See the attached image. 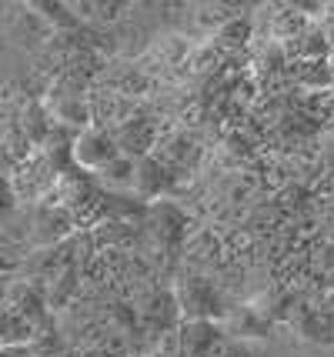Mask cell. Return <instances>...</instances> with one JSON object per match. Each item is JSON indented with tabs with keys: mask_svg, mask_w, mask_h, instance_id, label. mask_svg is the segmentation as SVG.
I'll return each mask as SVG.
<instances>
[{
	"mask_svg": "<svg viewBox=\"0 0 334 357\" xmlns=\"http://www.w3.org/2000/svg\"><path fill=\"white\" fill-rule=\"evenodd\" d=\"M104 184H114V187H134V181H137V160H130V157H117L114 164H107L104 171L97 174Z\"/></svg>",
	"mask_w": 334,
	"mask_h": 357,
	"instance_id": "ba28073f",
	"label": "cell"
},
{
	"mask_svg": "<svg viewBox=\"0 0 334 357\" xmlns=\"http://www.w3.org/2000/svg\"><path fill=\"white\" fill-rule=\"evenodd\" d=\"M177 304L181 307H188V321H218L224 314L221 307V297L211 291V284L204 278H191L184 284V291L177 294Z\"/></svg>",
	"mask_w": 334,
	"mask_h": 357,
	"instance_id": "8992f818",
	"label": "cell"
},
{
	"mask_svg": "<svg viewBox=\"0 0 334 357\" xmlns=\"http://www.w3.org/2000/svg\"><path fill=\"white\" fill-rule=\"evenodd\" d=\"M0 357H37L31 344H14V347H0Z\"/></svg>",
	"mask_w": 334,
	"mask_h": 357,
	"instance_id": "8fae6325",
	"label": "cell"
},
{
	"mask_svg": "<svg viewBox=\"0 0 334 357\" xmlns=\"http://www.w3.org/2000/svg\"><path fill=\"white\" fill-rule=\"evenodd\" d=\"M114 140L121 147V154L130 160H144L151 157V147L158 140V127L151 124L147 117H128L124 124L114 127Z\"/></svg>",
	"mask_w": 334,
	"mask_h": 357,
	"instance_id": "5b68a950",
	"label": "cell"
},
{
	"mask_svg": "<svg viewBox=\"0 0 334 357\" xmlns=\"http://www.w3.org/2000/svg\"><path fill=\"white\" fill-rule=\"evenodd\" d=\"M3 33H7V40L27 47V50L47 44L50 37H54V31L47 27V20L33 10V3L7 7V10H3Z\"/></svg>",
	"mask_w": 334,
	"mask_h": 357,
	"instance_id": "7a4b0ae2",
	"label": "cell"
},
{
	"mask_svg": "<svg viewBox=\"0 0 334 357\" xmlns=\"http://www.w3.org/2000/svg\"><path fill=\"white\" fill-rule=\"evenodd\" d=\"M214 357H264V341H255V337H227L214 351Z\"/></svg>",
	"mask_w": 334,
	"mask_h": 357,
	"instance_id": "9c48e42d",
	"label": "cell"
},
{
	"mask_svg": "<svg viewBox=\"0 0 334 357\" xmlns=\"http://www.w3.org/2000/svg\"><path fill=\"white\" fill-rule=\"evenodd\" d=\"M74 231V214L67 211L64 204H40L37 214L31 220V241L40 244V248H54L61 244L67 234Z\"/></svg>",
	"mask_w": 334,
	"mask_h": 357,
	"instance_id": "277c9868",
	"label": "cell"
},
{
	"mask_svg": "<svg viewBox=\"0 0 334 357\" xmlns=\"http://www.w3.org/2000/svg\"><path fill=\"white\" fill-rule=\"evenodd\" d=\"M70 157H74V164H77L80 171L100 174L107 164H114L121 157V147L114 140V130H107V127H87V130H80L77 137H74Z\"/></svg>",
	"mask_w": 334,
	"mask_h": 357,
	"instance_id": "6da1fadb",
	"label": "cell"
},
{
	"mask_svg": "<svg viewBox=\"0 0 334 357\" xmlns=\"http://www.w3.org/2000/svg\"><path fill=\"white\" fill-rule=\"evenodd\" d=\"M74 357H111L107 351H100V347H84V351H77Z\"/></svg>",
	"mask_w": 334,
	"mask_h": 357,
	"instance_id": "7c38bea8",
	"label": "cell"
},
{
	"mask_svg": "<svg viewBox=\"0 0 334 357\" xmlns=\"http://www.w3.org/2000/svg\"><path fill=\"white\" fill-rule=\"evenodd\" d=\"M17 201H20V197H17L10 177H7V174H0V224H3V220L17 211Z\"/></svg>",
	"mask_w": 334,
	"mask_h": 357,
	"instance_id": "30bf717a",
	"label": "cell"
},
{
	"mask_svg": "<svg viewBox=\"0 0 334 357\" xmlns=\"http://www.w3.org/2000/svg\"><path fill=\"white\" fill-rule=\"evenodd\" d=\"M227 341L221 321H184L177 327V357H214Z\"/></svg>",
	"mask_w": 334,
	"mask_h": 357,
	"instance_id": "3957f363",
	"label": "cell"
},
{
	"mask_svg": "<svg viewBox=\"0 0 334 357\" xmlns=\"http://www.w3.org/2000/svg\"><path fill=\"white\" fill-rule=\"evenodd\" d=\"M37 337V327L14 311L10 304H0V347H14V344H31Z\"/></svg>",
	"mask_w": 334,
	"mask_h": 357,
	"instance_id": "52a82bcc",
	"label": "cell"
}]
</instances>
